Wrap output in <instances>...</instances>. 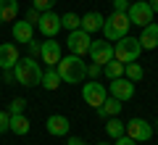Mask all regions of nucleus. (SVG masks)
<instances>
[{
    "mask_svg": "<svg viewBox=\"0 0 158 145\" xmlns=\"http://www.w3.org/2000/svg\"><path fill=\"white\" fill-rule=\"evenodd\" d=\"M56 71L61 77V82L69 84H79L87 79V63L82 61V56H61V61L56 63Z\"/></svg>",
    "mask_w": 158,
    "mask_h": 145,
    "instance_id": "nucleus-1",
    "label": "nucleus"
},
{
    "mask_svg": "<svg viewBox=\"0 0 158 145\" xmlns=\"http://www.w3.org/2000/svg\"><path fill=\"white\" fill-rule=\"evenodd\" d=\"M13 79L19 84H24V87H37L40 79H42V69H40L37 58H32V56L19 58L16 66H13Z\"/></svg>",
    "mask_w": 158,
    "mask_h": 145,
    "instance_id": "nucleus-2",
    "label": "nucleus"
},
{
    "mask_svg": "<svg viewBox=\"0 0 158 145\" xmlns=\"http://www.w3.org/2000/svg\"><path fill=\"white\" fill-rule=\"evenodd\" d=\"M129 29H132V21H129V16L121 13V11H111V16L103 21V34H106L108 42H116V40L127 37Z\"/></svg>",
    "mask_w": 158,
    "mask_h": 145,
    "instance_id": "nucleus-3",
    "label": "nucleus"
},
{
    "mask_svg": "<svg viewBox=\"0 0 158 145\" xmlns=\"http://www.w3.org/2000/svg\"><path fill=\"white\" fill-rule=\"evenodd\" d=\"M140 53H142V45H140V40H137V37H129V34H127V37H121V40L113 42V58L121 61V63L137 61Z\"/></svg>",
    "mask_w": 158,
    "mask_h": 145,
    "instance_id": "nucleus-4",
    "label": "nucleus"
},
{
    "mask_svg": "<svg viewBox=\"0 0 158 145\" xmlns=\"http://www.w3.org/2000/svg\"><path fill=\"white\" fill-rule=\"evenodd\" d=\"M127 16L135 27H148V24H153V8L148 6V0H135L127 8Z\"/></svg>",
    "mask_w": 158,
    "mask_h": 145,
    "instance_id": "nucleus-5",
    "label": "nucleus"
},
{
    "mask_svg": "<svg viewBox=\"0 0 158 145\" xmlns=\"http://www.w3.org/2000/svg\"><path fill=\"white\" fill-rule=\"evenodd\" d=\"M124 134H129L137 143H148V140L153 137V124L145 122V119H140V116H135V119H129V122L124 124Z\"/></svg>",
    "mask_w": 158,
    "mask_h": 145,
    "instance_id": "nucleus-6",
    "label": "nucleus"
},
{
    "mask_svg": "<svg viewBox=\"0 0 158 145\" xmlns=\"http://www.w3.org/2000/svg\"><path fill=\"white\" fill-rule=\"evenodd\" d=\"M82 98H85V103L87 106H92V108H100L103 106V100L108 98V90L103 87L98 79H90V82H85L82 84Z\"/></svg>",
    "mask_w": 158,
    "mask_h": 145,
    "instance_id": "nucleus-7",
    "label": "nucleus"
},
{
    "mask_svg": "<svg viewBox=\"0 0 158 145\" xmlns=\"http://www.w3.org/2000/svg\"><path fill=\"white\" fill-rule=\"evenodd\" d=\"M87 53H90L92 63H100V66H103V63H108L113 58V42H108L106 37H103V40H92Z\"/></svg>",
    "mask_w": 158,
    "mask_h": 145,
    "instance_id": "nucleus-8",
    "label": "nucleus"
},
{
    "mask_svg": "<svg viewBox=\"0 0 158 145\" xmlns=\"http://www.w3.org/2000/svg\"><path fill=\"white\" fill-rule=\"evenodd\" d=\"M34 27L40 29L42 37H56V34L61 32V16H58L56 11H45V13H40V21L34 24Z\"/></svg>",
    "mask_w": 158,
    "mask_h": 145,
    "instance_id": "nucleus-9",
    "label": "nucleus"
},
{
    "mask_svg": "<svg viewBox=\"0 0 158 145\" xmlns=\"http://www.w3.org/2000/svg\"><path fill=\"white\" fill-rule=\"evenodd\" d=\"M61 42H58L56 37H45V42H40V58H42V63H48V66H56L58 61H61Z\"/></svg>",
    "mask_w": 158,
    "mask_h": 145,
    "instance_id": "nucleus-10",
    "label": "nucleus"
},
{
    "mask_svg": "<svg viewBox=\"0 0 158 145\" xmlns=\"http://www.w3.org/2000/svg\"><path fill=\"white\" fill-rule=\"evenodd\" d=\"M111 95H113V98H118L121 103L132 100V98H135V82H132V79H127V77L111 79Z\"/></svg>",
    "mask_w": 158,
    "mask_h": 145,
    "instance_id": "nucleus-11",
    "label": "nucleus"
},
{
    "mask_svg": "<svg viewBox=\"0 0 158 145\" xmlns=\"http://www.w3.org/2000/svg\"><path fill=\"white\" fill-rule=\"evenodd\" d=\"M90 34L85 32V29H74V32H69V50L74 53V56H85L87 50H90Z\"/></svg>",
    "mask_w": 158,
    "mask_h": 145,
    "instance_id": "nucleus-12",
    "label": "nucleus"
},
{
    "mask_svg": "<svg viewBox=\"0 0 158 145\" xmlns=\"http://www.w3.org/2000/svg\"><path fill=\"white\" fill-rule=\"evenodd\" d=\"M19 58L21 56H19L16 42H0V69H3V71H6V69H13Z\"/></svg>",
    "mask_w": 158,
    "mask_h": 145,
    "instance_id": "nucleus-13",
    "label": "nucleus"
},
{
    "mask_svg": "<svg viewBox=\"0 0 158 145\" xmlns=\"http://www.w3.org/2000/svg\"><path fill=\"white\" fill-rule=\"evenodd\" d=\"M48 134H53V137H66L69 134V119L66 116H61V113H53V116H48Z\"/></svg>",
    "mask_w": 158,
    "mask_h": 145,
    "instance_id": "nucleus-14",
    "label": "nucleus"
},
{
    "mask_svg": "<svg viewBox=\"0 0 158 145\" xmlns=\"http://www.w3.org/2000/svg\"><path fill=\"white\" fill-rule=\"evenodd\" d=\"M140 45H142V50H153V48H158V24H148V27H142L140 32Z\"/></svg>",
    "mask_w": 158,
    "mask_h": 145,
    "instance_id": "nucleus-15",
    "label": "nucleus"
},
{
    "mask_svg": "<svg viewBox=\"0 0 158 145\" xmlns=\"http://www.w3.org/2000/svg\"><path fill=\"white\" fill-rule=\"evenodd\" d=\"M103 13H98V11H90V13H85L82 16V24H79V29H85L87 34H92V32H100L103 29Z\"/></svg>",
    "mask_w": 158,
    "mask_h": 145,
    "instance_id": "nucleus-16",
    "label": "nucleus"
},
{
    "mask_svg": "<svg viewBox=\"0 0 158 145\" xmlns=\"http://www.w3.org/2000/svg\"><path fill=\"white\" fill-rule=\"evenodd\" d=\"M11 34H13V40H16V42H24V45H27L29 40L34 37V27L27 21V19H24V21H13Z\"/></svg>",
    "mask_w": 158,
    "mask_h": 145,
    "instance_id": "nucleus-17",
    "label": "nucleus"
},
{
    "mask_svg": "<svg viewBox=\"0 0 158 145\" xmlns=\"http://www.w3.org/2000/svg\"><path fill=\"white\" fill-rule=\"evenodd\" d=\"M121 108H124V103L118 100V98H113V95H108L106 100H103V106L95 108V111H98V116L108 119V116H118V113H121Z\"/></svg>",
    "mask_w": 158,
    "mask_h": 145,
    "instance_id": "nucleus-18",
    "label": "nucleus"
},
{
    "mask_svg": "<svg viewBox=\"0 0 158 145\" xmlns=\"http://www.w3.org/2000/svg\"><path fill=\"white\" fill-rule=\"evenodd\" d=\"M8 129H11L13 134H19V137H24V134H29V119L24 116V113H11Z\"/></svg>",
    "mask_w": 158,
    "mask_h": 145,
    "instance_id": "nucleus-19",
    "label": "nucleus"
},
{
    "mask_svg": "<svg viewBox=\"0 0 158 145\" xmlns=\"http://www.w3.org/2000/svg\"><path fill=\"white\" fill-rule=\"evenodd\" d=\"M16 16H19V0H0V24L16 21Z\"/></svg>",
    "mask_w": 158,
    "mask_h": 145,
    "instance_id": "nucleus-20",
    "label": "nucleus"
},
{
    "mask_svg": "<svg viewBox=\"0 0 158 145\" xmlns=\"http://www.w3.org/2000/svg\"><path fill=\"white\" fill-rule=\"evenodd\" d=\"M40 84H42L45 90H58V87H61V77H58L56 66H48L45 71H42V79H40Z\"/></svg>",
    "mask_w": 158,
    "mask_h": 145,
    "instance_id": "nucleus-21",
    "label": "nucleus"
},
{
    "mask_svg": "<svg viewBox=\"0 0 158 145\" xmlns=\"http://www.w3.org/2000/svg\"><path fill=\"white\" fill-rule=\"evenodd\" d=\"M106 134L111 140H116V137H121L124 134V122L118 116H108V122H106Z\"/></svg>",
    "mask_w": 158,
    "mask_h": 145,
    "instance_id": "nucleus-22",
    "label": "nucleus"
},
{
    "mask_svg": "<svg viewBox=\"0 0 158 145\" xmlns=\"http://www.w3.org/2000/svg\"><path fill=\"white\" fill-rule=\"evenodd\" d=\"M103 74H106L108 79L124 77V63H121V61H116V58H111L108 63H103Z\"/></svg>",
    "mask_w": 158,
    "mask_h": 145,
    "instance_id": "nucleus-23",
    "label": "nucleus"
},
{
    "mask_svg": "<svg viewBox=\"0 0 158 145\" xmlns=\"http://www.w3.org/2000/svg\"><path fill=\"white\" fill-rule=\"evenodd\" d=\"M124 77H127V79H132V82H140V79L145 77V69H142L137 61L124 63Z\"/></svg>",
    "mask_w": 158,
    "mask_h": 145,
    "instance_id": "nucleus-24",
    "label": "nucleus"
},
{
    "mask_svg": "<svg viewBox=\"0 0 158 145\" xmlns=\"http://www.w3.org/2000/svg\"><path fill=\"white\" fill-rule=\"evenodd\" d=\"M79 24H82V16H77V13H63L61 16V29H69V32H74V29H79Z\"/></svg>",
    "mask_w": 158,
    "mask_h": 145,
    "instance_id": "nucleus-25",
    "label": "nucleus"
},
{
    "mask_svg": "<svg viewBox=\"0 0 158 145\" xmlns=\"http://www.w3.org/2000/svg\"><path fill=\"white\" fill-rule=\"evenodd\" d=\"M27 111V100L24 98H13L11 106H8V113H24Z\"/></svg>",
    "mask_w": 158,
    "mask_h": 145,
    "instance_id": "nucleus-26",
    "label": "nucleus"
},
{
    "mask_svg": "<svg viewBox=\"0 0 158 145\" xmlns=\"http://www.w3.org/2000/svg\"><path fill=\"white\" fill-rule=\"evenodd\" d=\"M58 0H32V6L37 8L40 13H45V11H53V6H56Z\"/></svg>",
    "mask_w": 158,
    "mask_h": 145,
    "instance_id": "nucleus-27",
    "label": "nucleus"
},
{
    "mask_svg": "<svg viewBox=\"0 0 158 145\" xmlns=\"http://www.w3.org/2000/svg\"><path fill=\"white\" fill-rule=\"evenodd\" d=\"M100 74H103V66H100V63H90V66H87V77H90V79H98Z\"/></svg>",
    "mask_w": 158,
    "mask_h": 145,
    "instance_id": "nucleus-28",
    "label": "nucleus"
},
{
    "mask_svg": "<svg viewBox=\"0 0 158 145\" xmlns=\"http://www.w3.org/2000/svg\"><path fill=\"white\" fill-rule=\"evenodd\" d=\"M8 122H11V113H8V111H0V134L8 132Z\"/></svg>",
    "mask_w": 158,
    "mask_h": 145,
    "instance_id": "nucleus-29",
    "label": "nucleus"
},
{
    "mask_svg": "<svg viewBox=\"0 0 158 145\" xmlns=\"http://www.w3.org/2000/svg\"><path fill=\"white\" fill-rule=\"evenodd\" d=\"M27 21L32 24V27H34V24L40 21V11H37V8H34V6H32V8H29V11H27Z\"/></svg>",
    "mask_w": 158,
    "mask_h": 145,
    "instance_id": "nucleus-30",
    "label": "nucleus"
},
{
    "mask_svg": "<svg viewBox=\"0 0 158 145\" xmlns=\"http://www.w3.org/2000/svg\"><path fill=\"white\" fill-rule=\"evenodd\" d=\"M113 145H137V140H132L129 134H121V137L113 140Z\"/></svg>",
    "mask_w": 158,
    "mask_h": 145,
    "instance_id": "nucleus-31",
    "label": "nucleus"
},
{
    "mask_svg": "<svg viewBox=\"0 0 158 145\" xmlns=\"http://www.w3.org/2000/svg\"><path fill=\"white\" fill-rule=\"evenodd\" d=\"M27 48H29V56H32V58H37V56H40V42L29 40V42H27Z\"/></svg>",
    "mask_w": 158,
    "mask_h": 145,
    "instance_id": "nucleus-32",
    "label": "nucleus"
},
{
    "mask_svg": "<svg viewBox=\"0 0 158 145\" xmlns=\"http://www.w3.org/2000/svg\"><path fill=\"white\" fill-rule=\"evenodd\" d=\"M127 8H129V0H113V11L127 13Z\"/></svg>",
    "mask_w": 158,
    "mask_h": 145,
    "instance_id": "nucleus-33",
    "label": "nucleus"
},
{
    "mask_svg": "<svg viewBox=\"0 0 158 145\" xmlns=\"http://www.w3.org/2000/svg\"><path fill=\"white\" fill-rule=\"evenodd\" d=\"M69 145H85V140L82 137H69Z\"/></svg>",
    "mask_w": 158,
    "mask_h": 145,
    "instance_id": "nucleus-34",
    "label": "nucleus"
},
{
    "mask_svg": "<svg viewBox=\"0 0 158 145\" xmlns=\"http://www.w3.org/2000/svg\"><path fill=\"white\" fill-rule=\"evenodd\" d=\"M148 6L153 8V13H158V0H148Z\"/></svg>",
    "mask_w": 158,
    "mask_h": 145,
    "instance_id": "nucleus-35",
    "label": "nucleus"
},
{
    "mask_svg": "<svg viewBox=\"0 0 158 145\" xmlns=\"http://www.w3.org/2000/svg\"><path fill=\"white\" fill-rule=\"evenodd\" d=\"M98 145H111V143H98Z\"/></svg>",
    "mask_w": 158,
    "mask_h": 145,
    "instance_id": "nucleus-36",
    "label": "nucleus"
}]
</instances>
